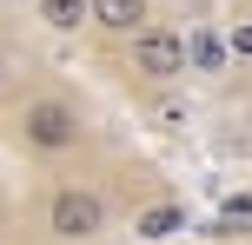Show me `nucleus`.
I'll return each mask as SVG.
<instances>
[{"label": "nucleus", "mask_w": 252, "mask_h": 245, "mask_svg": "<svg viewBox=\"0 0 252 245\" xmlns=\"http://www.w3.org/2000/svg\"><path fill=\"white\" fill-rule=\"evenodd\" d=\"M47 232L60 245H87L106 232V199L93 192V186H53L47 199Z\"/></svg>", "instance_id": "f257e3e1"}, {"label": "nucleus", "mask_w": 252, "mask_h": 245, "mask_svg": "<svg viewBox=\"0 0 252 245\" xmlns=\"http://www.w3.org/2000/svg\"><path fill=\"white\" fill-rule=\"evenodd\" d=\"M232 47H239V53H252V27H232Z\"/></svg>", "instance_id": "6e6552de"}, {"label": "nucleus", "mask_w": 252, "mask_h": 245, "mask_svg": "<svg viewBox=\"0 0 252 245\" xmlns=\"http://www.w3.org/2000/svg\"><path fill=\"white\" fill-rule=\"evenodd\" d=\"M192 66V40L173 33V27H146V33H133V73L146 80H179Z\"/></svg>", "instance_id": "7ed1b4c3"}, {"label": "nucleus", "mask_w": 252, "mask_h": 245, "mask_svg": "<svg viewBox=\"0 0 252 245\" xmlns=\"http://www.w3.org/2000/svg\"><path fill=\"white\" fill-rule=\"evenodd\" d=\"M33 13L53 27V33H80L93 20V0H33Z\"/></svg>", "instance_id": "39448f33"}, {"label": "nucleus", "mask_w": 252, "mask_h": 245, "mask_svg": "<svg viewBox=\"0 0 252 245\" xmlns=\"http://www.w3.org/2000/svg\"><path fill=\"white\" fill-rule=\"evenodd\" d=\"M192 60H199L206 73H219V47H213V40H192Z\"/></svg>", "instance_id": "0eeeda50"}, {"label": "nucleus", "mask_w": 252, "mask_h": 245, "mask_svg": "<svg viewBox=\"0 0 252 245\" xmlns=\"http://www.w3.org/2000/svg\"><path fill=\"white\" fill-rule=\"evenodd\" d=\"M80 133H87L80 113L66 100H53V93H47V100H27V113H20V139L33 146V153H73Z\"/></svg>", "instance_id": "f03ea898"}, {"label": "nucleus", "mask_w": 252, "mask_h": 245, "mask_svg": "<svg viewBox=\"0 0 252 245\" xmlns=\"http://www.w3.org/2000/svg\"><path fill=\"white\" fill-rule=\"evenodd\" d=\"M0 86H7V53H0Z\"/></svg>", "instance_id": "1a4fd4ad"}, {"label": "nucleus", "mask_w": 252, "mask_h": 245, "mask_svg": "<svg viewBox=\"0 0 252 245\" xmlns=\"http://www.w3.org/2000/svg\"><path fill=\"white\" fill-rule=\"evenodd\" d=\"M93 27H106V33H146V0H93Z\"/></svg>", "instance_id": "20e7f679"}, {"label": "nucleus", "mask_w": 252, "mask_h": 245, "mask_svg": "<svg viewBox=\"0 0 252 245\" xmlns=\"http://www.w3.org/2000/svg\"><path fill=\"white\" fill-rule=\"evenodd\" d=\"M179 225H186V212H179V206H153L133 232H139V239H166V232H179Z\"/></svg>", "instance_id": "423d86ee"}]
</instances>
